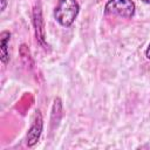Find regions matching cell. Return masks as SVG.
Listing matches in <instances>:
<instances>
[{
	"mask_svg": "<svg viewBox=\"0 0 150 150\" xmlns=\"http://www.w3.org/2000/svg\"><path fill=\"white\" fill-rule=\"evenodd\" d=\"M80 12V5L76 0H59L55 9L54 18L63 27H69L75 21Z\"/></svg>",
	"mask_w": 150,
	"mask_h": 150,
	"instance_id": "1",
	"label": "cell"
},
{
	"mask_svg": "<svg viewBox=\"0 0 150 150\" xmlns=\"http://www.w3.org/2000/svg\"><path fill=\"white\" fill-rule=\"evenodd\" d=\"M135 11L136 6L132 0H109L104 6V13L107 15H116L124 19L132 18Z\"/></svg>",
	"mask_w": 150,
	"mask_h": 150,
	"instance_id": "2",
	"label": "cell"
},
{
	"mask_svg": "<svg viewBox=\"0 0 150 150\" xmlns=\"http://www.w3.org/2000/svg\"><path fill=\"white\" fill-rule=\"evenodd\" d=\"M42 128H43L42 115L39 110H36L33 124L30 125V128L28 130V134H27V145L28 146H33L39 141V138L41 136V132H42Z\"/></svg>",
	"mask_w": 150,
	"mask_h": 150,
	"instance_id": "3",
	"label": "cell"
},
{
	"mask_svg": "<svg viewBox=\"0 0 150 150\" xmlns=\"http://www.w3.org/2000/svg\"><path fill=\"white\" fill-rule=\"evenodd\" d=\"M33 18H34V27H35V35H36V40L39 41V43H41L45 48L48 47V45H46V36H45V28H43V19H42V11H41V5L40 2H38L34 7L33 11Z\"/></svg>",
	"mask_w": 150,
	"mask_h": 150,
	"instance_id": "4",
	"label": "cell"
},
{
	"mask_svg": "<svg viewBox=\"0 0 150 150\" xmlns=\"http://www.w3.org/2000/svg\"><path fill=\"white\" fill-rule=\"evenodd\" d=\"M11 39V33L7 30H4L0 34V49H1V61L2 63H7L9 60V53H8V42Z\"/></svg>",
	"mask_w": 150,
	"mask_h": 150,
	"instance_id": "5",
	"label": "cell"
},
{
	"mask_svg": "<svg viewBox=\"0 0 150 150\" xmlns=\"http://www.w3.org/2000/svg\"><path fill=\"white\" fill-rule=\"evenodd\" d=\"M145 56L150 60V43H149V46H148V48H146V50H145Z\"/></svg>",
	"mask_w": 150,
	"mask_h": 150,
	"instance_id": "6",
	"label": "cell"
},
{
	"mask_svg": "<svg viewBox=\"0 0 150 150\" xmlns=\"http://www.w3.org/2000/svg\"><path fill=\"white\" fill-rule=\"evenodd\" d=\"M6 5H7V1L6 0H1V11H5Z\"/></svg>",
	"mask_w": 150,
	"mask_h": 150,
	"instance_id": "7",
	"label": "cell"
},
{
	"mask_svg": "<svg viewBox=\"0 0 150 150\" xmlns=\"http://www.w3.org/2000/svg\"><path fill=\"white\" fill-rule=\"evenodd\" d=\"M144 4H150V0H142Z\"/></svg>",
	"mask_w": 150,
	"mask_h": 150,
	"instance_id": "8",
	"label": "cell"
}]
</instances>
